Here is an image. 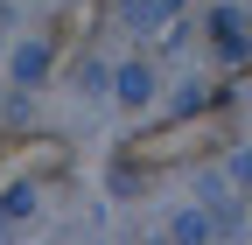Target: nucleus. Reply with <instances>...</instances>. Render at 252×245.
Listing matches in <instances>:
<instances>
[{
	"label": "nucleus",
	"mask_w": 252,
	"mask_h": 245,
	"mask_svg": "<svg viewBox=\"0 0 252 245\" xmlns=\"http://www.w3.org/2000/svg\"><path fill=\"white\" fill-rule=\"evenodd\" d=\"M14 77H21V84H28V77H42V49H35V42L14 56Z\"/></svg>",
	"instance_id": "1"
},
{
	"label": "nucleus",
	"mask_w": 252,
	"mask_h": 245,
	"mask_svg": "<svg viewBox=\"0 0 252 245\" xmlns=\"http://www.w3.org/2000/svg\"><path fill=\"white\" fill-rule=\"evenodd\" d=\"M119 91H126V98H133V105H140V98H147V91H154V84H147V70H126V77H119Z\"/></svg>",
	"instance_id": "2"
}]
</instances>
